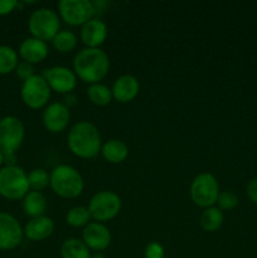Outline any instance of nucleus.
Masks as SVG:
<instances>
[{
  "mask_svg": "<svg viewBox=\"0 0 257 258\" xmlns=\"http://www.w3.org/2000/svg\"><path fill=\"white\" fill-rule=\"evenodd\" d=\"M108 29L106 23L95 17L81 27L80 38L86 48H100L107 39Z\"/></svg>",
  "mask_w": 257,
  "mask_h": 258,
  "instance_id": "obj_15",
  "label": "nucleus"
},
{
  "mask_svg": "<svg viewBox=\"0 0 257 258\" xmlns=\"http://www.w3.org/2000/svg\"><path fill=\"white\" fill-rule=\"evenodd\" d=\"M111 232L107 227L100 222H90L82 231V241L90 251L102 252L111 244Z\"/></svg>",
  "mask_w": 257,
  "mask_h": 258,
  "instance_id": "obj_14",
  "label": "nucleus"
},
{
  "mask_svg": "<svg viewBox=\"0 0 257 258\" xmlns=\"http://www.w3.org/2000/svg\"><path fill=\"white\" fill-rule=\"evenodd\" d=\"M40 75L47 81L48 86L54 92L60 95L72 93L77 86V76L71 68L65 66H53L43 71Z\"/></svg>",
  "mask_w": 257,
  "mask_h": 258,
  "instance_id": "obj_11",
  "label": "nucleus"
},
{
  "mask_svg": "<svg viewBox=\"0 0 257 258\" xmlns=\"http://www.w3.org/2000/svg\"><path fill=\"white\" fill-rule=\"evenodd\" d=\"M4 164V154L2 153V150H0V166Z\"/></svg>",
  "mask_w": 257,
  "mask_h": 258,
  "instance_id": "obj_35",
  "label": "nucleus"
},
{
  "mask_svg": "<svg viewBox=\"0 0 257 258\" xmlns=\"http://www.w3.org/2000/svg\"><path fill=\"white\" fill-rule=\"evenodd\" d=\"M18 8L17 0H0V17L8 15Z\"/></svg>",
  "mask_w": 257,
  "mask_h": 258,
  "instance_id": "obj_31",
  "label": "nucleus"
},
{
  "mask_svg": "<svg viewBox=\"0 0 257 258\" xmlns=\"http://www.w3.org/2000/svg\"><path fill=\"white\" fill-rule=\"evenodd\" d=\"M110 71V58L101 48H83L73 59V72L88 85L100 83Z\"/></svg>",
  "mask_w": 257,
  "mask_h": 258,
  "instance_id": "obj_1",
  "label": "nucleus"
},
{
  "mask_svg": "<svg viewBox=\"0 0 257 258\" xmlns=\"http://www.w3.org/2000/svg\"><path fill=\"white\" fill-rule=\"evenodd\" d=\"M48 54H49V47L47 43L34 37H29L23 40L19 45V50H18V55L24 62L30 63L33 66L45 60Z\"/></svg>",
  "mask_w": 257,
  "mask_h": 258,
  "instance_id": "obj_17",
  "label": "nucleus"
},
{
  "mask_svg": "<svg viewBox=\"0 0 257 258\" xmlns=\"http://www.w3.org/2000/svg\"><path fill=\"white\" fill-rule=\"evenodd\" d=\"M71 111L63 102L48 103L42 115L43 126L52 134H59L68 127Z\"/></svg>",
  "mask_w": 257,
  "mask_h": 258,
  "instance_id": "obj_13",
  "label": "nucleus"
},
{
  "mask_svg": "<svg viewBox=\"0 0 257 258\" xmlns=\"http://www.w3.org/2000/svg\"><path fill=\"white\" fill-rule=\"evenodd\" d=\"M247 198L253 204H257V178L251 179L246 186Z\"/></svg>",
  "mask_w": 257,
  "mask_h": 258,
  "instance_id": "obj_32",
  "label": "nucleus"
},
{
  "mask_svg": "<svg viewBox=\"0 0 257 258\" xmlns=\"http://www.w3.org/2000/svg\"><path fill=\"white\" fill-rule=\"evenodd\" d=\"M50 95H52V90L42 75H34L29 80L24 81L20 90L22 101L25 106L32 110H40V108L47 107Z\"/></svg>",
  "mask_w": 257,
  "mask_h": 258,
  "instance_id": "obj_9",
  "label": "nucleus"
},
{
  "mask_svg": "<svg viewBox=\"0 0 257 258\" xmlns=\"http://www.w3.org/2000/svg\"><path fill=\"white\" fill-rule=\"evenodd\" d=\"M90 258H106V256L102 253V252H96V253L91 254Z\"/></svg>",
  "mask_w": 257,
  "mask_h": 258,
  "instance_id": "obj_34",
  "label": "nucleus"
},
{
  "mask_svg": "<svg viewBox=\"0 0 257 258\" xmlns=\"http://www.w3.org/2000/svg\"><path fill=\"white\" fill-rule=\"evenodd\" d=\"M63 103H65V105L67 106L68 108L72 107V106H75L76 103H77V97H76L73 93H68V95H66L65 102H63Z\"/></svg>",
  "mask_w": 257,
  "mask_h": 258,
  "instance_id": "obj_33",
  "label": "nucleus"
},
{
  "mask_svg": "<svg viewBox=\"0 0 257 258\" xmlns=\"http://www.w3.org/2000/svg\"><path fill=\"white\" fill-rule=\"evenodd\" d=\"M87 97L97 107H106L112 101V92L111 88L103 83H93V85H88L87 87Z\"/></svg>",
  "mask_w": 257,
  "mask_h": 258,
  "instance_id": "obj_23",
  "label": "nucleus"
},
{
  "mask_svg": "<svg viewBox=\"0 0 257 258\" xmlns=\"http://www.w3.org/2000/svg\"><path fill=\"white\" fill-rule=\"evenodd\" d=\"M239 203V199L237 197L236 193L231 190H224L221 191L218 196V199H217V207L223 211H233L234 208H237Z\"/></svg>",
  "mask_w": 257,
  "mask_h": 258,
  "instance_id": "obj_28",
  "label": "nucleus"
},
{
  "mask_svg": "<svg viewBox=\"0 0 257 258\" xmlns=\"http://www.w3.org/2000/svg\"><path fill=\"white\" fill-rule=\"evenodd\" d=\"M24 237L22 226L14 216L0 212V251H10L22 243Z\"/></svg>",
  "mask_w": 257,
  "mask_h": 258,
  "instance_id": "obj_12",
  "label": "nucleus"
},
{
  "mask_svg": "<svg viewBox=\"0 0 257 258\" xmlns=\"http://www.w3.org/2000/svg\"><path fill=\"white\" fill-rule=\"evenodd\" d=\"M23 201V211L30 218L44 216V212L47 211V198L42 191L30 190Z\"/></svg>",
  "mask_w": 257,
  "mask_h": 258,
  "instance_id": "obj_20",
  "label": "nucleus"
},
{
  "mask_svg": "<svg viewBox=\"0 0 257 258\" xmlns=\"http://www.w3.org/2000/svg\"><path fill=\"white\" fill-rule=\"evenodd\" d=\"M28 29L32 37L43 42H52L60 30V18L55 10L50 8H39L30 14Z\"/></svg>",
  "mask_w": 257,
  "mask_h": 258,
  "instance_id": "obj_6",
  "label": "nucleus"
},
{
  "mask_svg": "<svg viewBox=\"0 0 257 258\" xmlns=\"http://www.w3.org/2000/svg\"><path fill=\"white\" fill-rule=\"evenodd\" d=\"M49 186L54 194L65 199H75L83 193L85 180L80 171L67 164L55 166L49 174Z\"/></svg>",
  "mask_w": 257,
  "mask_h": 258,
  "instance_id": "obj_3",
  "label": "nucleus"
},
{
  "mask_svg": "<svg viewBox=\"0 0 257 258\" xmlns=\"http://www.w3.org/2000/svg\"><path fill=\"white\" fill-rule=\"evenodd\" d=\"M112 97L120 103H128L138 97L140 92V82L133 75H121L111 87Z\"/></svg>",
  "mask_w": 257,
  "mask_h": 258,
  "instance_id": "obj_16",
  "label": "nucleus"
},
{
  "mask_svg": "<svg viewBox=\"0 0 257 258\" xmlns=\"http://www.w3.org/2000/svg\"><path fill=\"white\" fill-rule=\"evenodd\" d=\"M224 222L223 212L217 206L203 209L199 217V224L206 232H217L222 228Z\"/></svg>",
  "mask_w": 257,
  "mask_h": 258,
  "instance_id": "obj_21",
  "label": "nucleus"
},
{
  "mask_svg": "<svg viewBox=\"0 0 257 258\" xmlns=\"http://www.w3.org/2000/svg\"><path fill=\"white\" fill-rule=\"evenodd\" d=\"M30 191L28 174L18 165L0 169V196L9 201H20Z\"/></svg>",
  "mask_w": 257,
  "mask_h": 258,
  "instance_id": "obj_5",
  "label": "nucleus"
},
{
  "mask_svg": "<svg viewBox=\"0 0 257 258\" xmlns=\"http://www.w3.org/2000/svg\"><path fill=\"white\" fill-rule=\"evenodd\" d=\"M91 214L87 207L76 206L66 214V222L73 228H85L91 222Z\"/></svg>",
  "mask_w": 257,
  "mask_h": 258,
  "instance_id": "obj_26",
  "label": "nucleus"
},
{
  "mask_svg": "<svg viewBox=\"0 0 257 258\" xmlns=\"http://www.w3.org/2000/svg\"><path fill=\"white\" fill-rule=\"evenodd\" d=\"M25 138V127L22 120L15 116L0 118V150L4 154L7 165H17V151Z\"/></svg>",
  "mask_w": 257,
  "mask_h": 258,
  "instance_id": "obj_4",
  "label": "nucleus"
},
{
  "mask_svg": "<svg viewBox=\"0 0 257 258\" xmlns=\"http://www.w3.org/2000/svg\"><path fill=\"white\" fill-rule=\"evenodd\" d=\"M77 35L71 30H59L52 39V45L60 53L72 52L77 47Z\"/></svg>",
  "mask_w": 257,
  "mask_h": 258,
  "instance_id": "obj_24",
  "label": "nucleus"
},
{
  "mask_svg": "<svg viewBox=\"0 0 257 258\" xmlns=\"http://www.w3.org/2000/svg\"><path fill=\"white\" fill-rule=\"evenodd\" d=\"M67 146L71 153L80 159H92L102 148V138L97 126L90 121H78L70 128Z\"/></svg>",
  "mask_w": 257,
  "mask_h": 258,
  "instance_id": "obj_2",
  "label": "nucleus"
},
{
  "mask_svg": "<svg viewBox=\"0 0 257 258\" xmlns=\"http://www.w3.org/2000/svg\"><path fill=\"white\" fill-rule=\"evenodd\" d=\"M62 258H90L91 253L85 242L80 238H68L60 246Z\"/></svg>",
  "mask_w": 257,
  "mask_h": 258,
  "instance_id": "obj_22",
  "label": "nucleus"
},
{
  "mask_svg": "<svg viewBox=\"0 0 257 258\" xmlns=\"http://www.w3.org/2000/svg\"><path fill=\"white\" fill-rule=\"evenodd\" d=\"M219 193L221 190H219L218 180L213 174L208 171L198 174L191 180L189 186V196L191 202L197 207L203 209L216 206Z\"/></svg>",
  "mask_w": 257,
  "mask_h": 258,
  "instance_id": "obj_7",
  "label": "nucleus"
},
{
  "mask_svg": "<svg viewBox=\"0 0 257 258\" xmlns=\"http://www.w3.org/2000/svg\"><path fill=\"white\" fill-rule=\"evenodd\" d=\"M95 7L90 0H60L58 3V15L60 20L72 27H78L95 18Z\"/></svg>",
  "mask_w": 257,
  "mask_h": 258,
  "instance_id": "obj_10",
  "label": "nucleus"
},
{
  "mask_svg": "<svg viewBox=\"0 0 257 258\" xmlns=\"http://www.w3.org/2000/svg\"><path fill=\"white\" fill-rule=\"evenodd\" d=\"M34 66L30 64V63H27L24 62V60H22V62L18 63L17 68H15V75H17V77L19 78L20 81H27L29 80L30 77H33V76L35 75L34 72Z\"/></svg>",
  "mask_w": 257,
  "mask_h": 258,
  "instance_id": "obj_29",
  "label": "nucleus"
},
{
  "mask_svg": "<svg viewBox=\"0 0 257 258\" xmlns=\"http://www.w3.org/2000/svg\"><path fill=\"white\" fill-rule=\"evenodd\" d=\"M101 155L107 163L121 164L127 159L128 146L120 139H111L102 144Z\"/></svg>",
  "mask_w": 257,
  "mask_h": 258,
  "instance_id": "obj_19",
  "label": "nucleus"
},
{
  "mask_svg": "<svg viewBox=\"0 0 257 258\" xmlns=\"http://www.w3.org/2000/svg\"><path fill=\"white\" fill-rule=\"evenodd\" d=\"M50 176L47 170L44 169H33L29 174H28V183H29L30 190L42 191L45 188L49 186Z\"/></svg>",
  "mask_w": 257,
  "mask_h": 258,
  "instance_id": "obj_27",
  "label": "nucleus"
},
{
  "mask_svg": "<svg viewBox=\"0 0 257 258\" xmlns=\"http://www.w3.org/2000/svg\"><path fill=\"white\" fill-rule=\"evenodd\" d=\"M164 256H165V251L159 242H150L144 251L145 258H164Z\"/></svg>",
  "mask_w": 257,
  "mask_h": 258,
  "instance_id": "obj_30",
  "label": "nucleus"
},
{
  "mask_svg": "<svg viewBox=\"0 0 257 258\" xmlns=\"http://www.w3.org/2000/svg\"><path fill=\"white\" fill-rule=\"evenodd\" d=\"M19 63V55L14 48L9 45H0V75H9L14 72Z\"/></svg>",
  "mask_w": 257,
  "mask_h": 258,
  "instance_id": "obj_25",
  "label": "nucleus"
},
{
  "mask_svg": "<svg viewBox=\"0 0 257 258\" xmlns=\"http://www.w3.org/2000/svg\"><path fill=\"white\" fill-rule=\"evenodd\" d=\"M24 236L29 241L40 242L49 238L54 232V222L47 216H39L35 218H30V221L25 224Z\"/></svg>",
  "mask_w": 257,
  "mask_h": 258,
  "instance_id": "obj_18",
  "label": "nucleus"
},
{
  "mask_svg": "<svg viewBox=\"0 0 257 258\" xmlns=\"http://www.w3.org/2000/svg\"><path fill=\"white\" fill-rule=\"evenodd\" d=\"M122 207V201L112 190H101L93 194L88 202V211L95 222L105 223L118 216Z\"/></svg>",
  "mask_w": 257,
  "mask_h": 258,
  "instance_id": "obj_8",
  "label": "nucleus"
}]
</instances>
